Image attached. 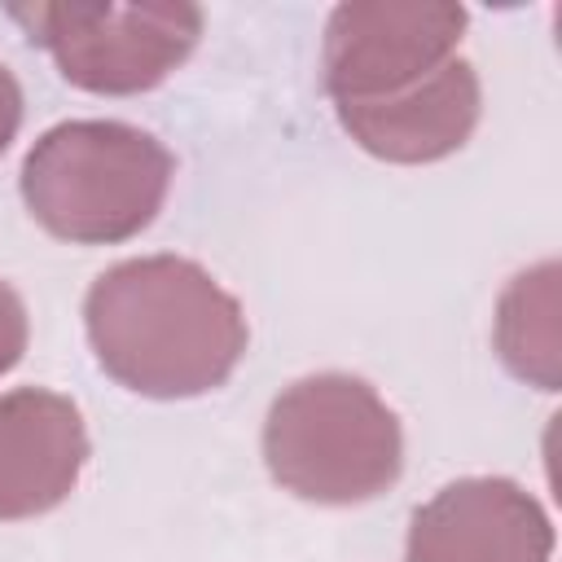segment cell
<instances>
[{
  "instance_id": "cell-1",
  "label": "cell",
  "mask_w": 562,
  "mask_h": 562,
  "mask_svg": "<svg viewBox=\"0 0 562 562\" xmlns=\"http://www.w3.org/2000/svg\"><path fill=\"white\" fill-rule=\"evenodd\" d=\"M97 364L149 400H193L246 356L241 303L193 259L145 255L105 268L83 299Z\"/></svg>"
},
{
  "instance_id": "cell-2",
  "label": "cell",
  "mask_w": 562,
  "mask_h": 562,
  "mask_svg": "<svg viewBox=\"0 0 562 562\" xmlns=\"http://www.w3.org/2000/svg\"><path fill=\"white\" fill-rule=\"evenodd\" d=\"M171 171L167 145L149 132L114 119H70L26 149L22 202L61 241L114 246L154 224Z\"/></svg>"
},
{
  "instance_id": "cell-3",
  "label": "cell",
  "mask_w": 562,
  "mask_h": 562,
  "mask_svg": "<svg viewBox=\"0 0 562 562\" xmlns=\"http://www.w3.org/2000/svg\"><path fill=\"white\" fill-rule=\"evenodd\" d=\"M263 461L299 501L364 505L400 479L404 430L364 378L312 373L272 400Z\"/></svg>"
},
{
  "instance_id": "cell-4",
  "label": "cell",
  "mask_w": 562,
  "mask_h": 562,
  "mask_svg": "<svg viewBox=\"0 0 562 562\" xmlns=\"http://www.w3.org/2000/svg\"><path fill=\"white\" fill-rule=\"evenodd\" d=\"M9 18L53 53L66 83L97 97L158 88L198 44V4H9Z\"/></svg>"
},
{
  "instance_id": "cell-5",
  "label": "cell",
  "mask_w": 562,
  "mask_h": 562,
  "mask_svg": "<svg viewBox=\"0 0 562 562\" xmlns=\"http://www.w3.org/2000/svg\"><path fill=\"white\" fill-rule=\"evenodd\" d=\"M465 31L461 4L439 0H351L325 26V92L338 101L395 97L457 57Z\"/></svg>"
},
{
  "instance_id": "cell-6",
  "label": "cell",
  "mask_w": 562,
  "mask_h": 562,
  "mask_svg": "<svg viewBox=\"0 0 562 562\" xmlns=\"http://www.w3.org/2000/svg\"><path fill=\"white\" fill-rule=\"evenodd\" d=\"M553 527L509 479H457L408 522L404 562H549Z\"/></svg>"
},
{
  "instance_id": "cell-7",
  "label": "cell",
  "mask_w": 562,
  "mask_h": 562,
  "mask_svg": "<svg viewBox=\"0 0 562 562\" xmlns=\"http://www.w3.org/2000/svg\"><path fill=\"white\" fill-rule=\"evenodd\" d=\"M88 461L79 408L44 386L0 395V518H35L57 509Z\"/></svg>"
},
{
  "instance_id": "cell-8",
  "label": "cell",
  "mask_w": 562,
  "mask_h": 562,
  "mask_svg": "<svg viewBox=\"0 0 562 562\" xmlns=\"http://www.w3.org/2000/svg\"><path fill=\"white\" fill-rule=\"evenodd\" d=\"M342 132L386 162H435L457 154L479 123V75L465 57L382 101H338Z\"/></svg>"
},
{
  "instance_id": "cell-9",
  "label": "cell",
  "mask_w": 562,
  "mask_h": 562,
  "mask_svg": "<svg viewBox=\"0 0 562 562\" xmlns=\"http://www.w3.org/2000/svg\"><path fill=\"white\" fill-rule=\"evenodd\" d=\"M558 263L544 259L518 272L496 303V351L536 391H558Z\"/></svg>"
},
{
  "instance_id": "cell-10",
  "label": "cell",
  "mask_w": 562,
  "mask_h": 562,
  "mask_svg": "<svg viewBox=\"0 0 562 562\" xmlns=\"http://www.w3.org/2000/svg\"><path fill=\"white\" fill-rule=\"evenodd\" d=\"M26 303L9 281H0V378L22 360L26 351Z\"/></svg>"
},
{
  "instance_id": "cell-11",
  "label": "cell",
  "mask_w": 562,
  "mask_h": 562,
  "mask_svg": "<svg viewBox=\"0 0 562 562\" xmlns=\"http://www.w3.org/2000/svg\"><path fill=\"white\" fill-rule=\"evenodd\" d=\"M18 123H22V88H18L13 70L0 61V154L18 136Z\"/></svg>"
}]
</instances>
